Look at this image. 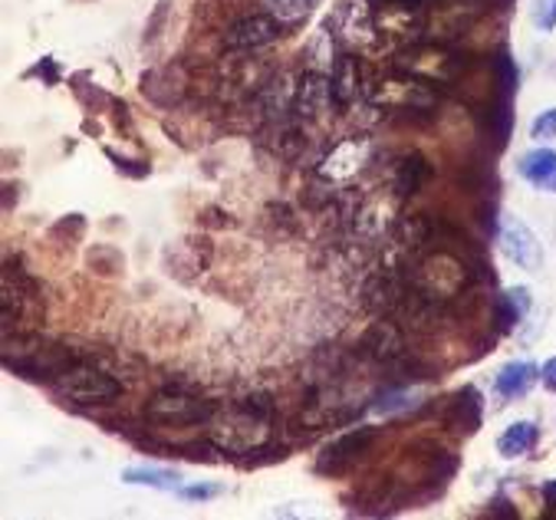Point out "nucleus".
Returning <instances> with one entry per match:
<instances>
[{
	"label": "nucleus",
	"mask_w": 556,
	"mask_h": 520,
	"mask_svg": "<svg viewBox=\"0 0 556 520\" xmlns=\"http://www.w3.org/2000/svg\"><path fill=\"white\" fill-rule=\"evenodd\" d=\"M372 439H376L372 429H356V432L340 435L332 445H326V452L319 455V465H316V468H319L323 474H340V471L353 468V465L369 452Z\"/></svg>",
	"instance_id": "4468645a"
},
{
	"label": "nucleus",
	"mask_w": 556,
	"mask_h": 520,
	"mask_svg": "<svg viewBox=\"0 0 556 520\" xmlns=\"http://www.w3.org/2000/svg\"><path fill=\"white\" fill-rule=\"evenodd\" d=\"M395 198L399 194L392 191V194H372V198L359 201V207L350 215L353 218V231H356L359 241L376 244V241L389 238L399 228V221H395Z\"/></svg>",
	"instance_id": "1a4fd4ad"
},
{
	"label": "nucleus",
	"mask_w": 556,
	"mask_h": 520,
	"mask_svg": "<svg viewBox=\"0 0 556 520\" xmlns=\"http://www.w3.org/2000/svg\"><path fill=\"white\" fill-rule=\"evenodd\" d=\"M543 385H546L549 392H556V356L543 363Z\"/></svg>",
	"instance_id": "cd10ccee"
},
{
	"label": "nucleus",
	"mask_w": 556,
	"mask_h": 520,
	"mask_svg": "<svg viewBox=\"0 0 556 520\" xmlns=\"http://www.w3.org/2000/svg\"><path fill=\"white\" fill-rule=\"evenodd\" d=\"M123 481L155 487V491H181V478L175 471H165V468H126Z\"/></svg>",
	"instance_id": "5701e85b"
},
{
	"label": "nucleus",
	"mask_w": 556,
	"mask_h": 520,
	"mask_svg": "<svg viewBox=\"0 0 556 520\" xmlns=\"http://www.w3.org/2000/svg\"><path fill=\"white\" fill-rule=\"evenodd\" d=\"M332 92H337L340 106H350V102H356L363 96V63L359 56H340L337 63H332Z\"/></svg>",
	"instance_id": "dca6fc26"
},
{
	"label": "nucleus",
	"mask_w": 556,
	"mask_h": 520,
	"mask_svg": "<svg viewBox=\"0 0 556 520\" xmlns=\"http://www.w3.org/2000/svg\"><path fill=\"white\" fill-rule=\"evenodd\" d=\"M501 248H504V254H507L517 267H523V270H540V264H543V248H540L536 234H533L520 218H507V221H504Z\"/></svg>",
	"instance_id": "2eb2a0df"
},
{
	"label": "nucleus",
	"mask_w": 556,
	"mask_h": 520,
	"mask_svg": "<svg viewBox=\"0 0 556 520\" xmlns=\"http://www.w3.org/2000/svg\"><path fill=\"white\" fill-rule=\"evenodd\" d=\"M261 4L283 27H296V24H303L323 4V0H261Z\"/></svg>",
	"instance_id": "412c9836"
},
{
	"label": "nucleus",
	"mask_w": 556,
	"mask_h": 520,
	"mask_svg": "<svg viewBox=\"0 0 556 520\" xmlns=\"http://www.w3.org/2000/svg\"><path fill=\"white\" fill-rule=\"evenodd\" d=\"M536 445V426L533 422H514L501 439H497V452L504 458H523L530 455Z\"/></svg>",
	"instance_id": "4be33fe9"
},
{
	"label": "nucleus",
	"mask_w": 556,
	"mask_h": 520,
	"mask_svg": "<svg viewBox=\"0 0 556 520\" xmlns=\"http://www.w3.org/2000/svg\"><path fill=\"white\" fill-rule=\"evenodd\" d=\"M448 426L465 432V435H475L478 426H481V398L475 389H462L452 405H448Z\"/></svg>",
	"instance_id": "aec40b11"
},
{
	"label": "nucleus",
	"mask_w": 556,
	"mask_h": 520,
	"mask_svg": "<svg viewBox=\"0 0 556 520\" xmlns=\"http://www.w3.org/2000/svg\"><path fill=\"white\" fill-rule=\"evenodd\" d=\"M359 353L379 366H395L402 356H408V346H405V333L399 324H392L389 317H382L379 324H372L366 330V337L359 340Z\"/></svg>",
	"instance_id": "f8f14e48"
},
{
	"label": "nucleus",
	"mask_w": 556,
	"mask_h": 520,
	"mask_svg": "<svg viewBox=\"0 0 556 520\" xmlns=\"http://www.w3.org/2000/svg\"><path fill=\"white\" fill-rule=\"evenodd\" d=\"M504 300L517 309V317H520V320L527 317V309H530V290H527V287H514V290H507V293H504Z\"/></svg>",
	"instance_id": "a878e982"
},
{
	"label": "nucleus",
	"mask_w": 556,
	"mask_h": 520,
	"mask_svg": "<svg viewBox=\"0 0 556 520\" xmlns=\"http://www.w3.org/2000/svg\"><path fill=\"white\" fill-rule=\"evenodd\" d=\"M372 102L382 110H392V113H428L438 106V92L431 83L412 76V73H402L395 69L392 76L379 79L372 89H369Z\"/></svg>",
	"instance_id": "20e7f679"
},
{
	"label": "nucleus",
	"mask_w": 556,
	"mask_h": 520,
	"mask_svg": "<svg viewBox=\"0 0 556 520\" xmlns=\"http://www.w3.org/2000/svg\"><path fill=\"white\" fill-rule=\"evenodd\" d=\"M458 56L452 50H444V47H412L399 56V69L402 73H412L431 86L438 83H452L458 76Z\"/></svg>",
	"instance_id": "6e6552de"
},
{
	"label": "nucleus",
	"mask_w": 556,
	"mask_h": 520,
	"mask_svg": "<svg viewBox=\"0 0 556 520\" xmlns=\"http://www.w3.org/2000/svg\"><path fill=\"white\" fill-rule=\"evenodd\" d=\"M405 293H408V277H402L395 267H379L363 283V303L379 317H392Z\"/></svg>",
	"instance_id": "9d476101"
},
{
	"label": "nucleus",
	"mask_w": 556,
	"mask_h": 520,
	"mask_svg": "<svg viewBox=\"0 0 556 520\" xmlns=\"http://www.w3.org/2000/svg\"><path fill=\"white\" fill-rule=\"evenodd\" d=\"M543 497H546L549 507H556V481H546V484H543Z\"/></svg>",
	"instance_id": "c756f323"
},
{
	"label": "nucleus",
	"mask_w": 556,
	"mask_h": 520,
	"mask_svg": "<svg viewBox=\"0 0 556 520\" xmlns=\"http://www.w3.org/2000/svg\"><path fill=\"white\" fill-rule=\"evenodd\" d=\"M220 491H225L220 484H191V487H181V497H188V500H211Z\"/></svg>",
	"instance_id": "bb28decb"
},
{
	"label": "nucleus",
	"mask_w": 556,
	"mask_h": 520,
	"mask_svg": "<svg viewBox=\"0 0 556 520\" xmlns=\"http://www.w3.org/2000/svg\"><path fill=\"white\" fill-rule=\"evenodd\" d=\"M533 21L543 30L556 27V0H533Z\"/></svg>",
	"instance_id": "393cba45"
},
{
	"label": "nucleus",
	"mask_w": 556,
	"mask_h": 520,
	"mask_svg": "<svg viewBox=\"0 0 556 520\" xmlns=\"http://www.w3.org/2000/svg\"><path fill=\"white\" fill-rule=\"evenodd\" d=\"M337 102L340 99H337V92H332V79L316 73V69H309V73H303V79H300V86L293 92V113L300 119H306V123H316L332 106H337Z\"/></svg>",
	"instance_id": "9b49d317"
},
{
	"label": "nucleus",
	"mask_w": 556,
	"mask_h": 520,
	"mask_svg": "<svg viewBox=\"0 0 556 520\" xmlns=\"http://www.w3.org/2000/svg\"><path fill=\"white\" fill-rule=\"evenodd\" d=\"M468 277H471L468 274V264L455 251H448L444 244H434L431 241L425 251L415 254V267L408 274V283L415 290H421L425 296L438 300V303H448V300H455V296L465 293Z\"/></svg>",
	"instance_id": "f03ea898"
},
{
	"label": "nucleus",
	"mask_w": 556,
	"mask_h": 520,
	"mask_svg": "<svg viewBox=\"0 0 556 520\" xmlns=\"http://www.w3.org/2000/svg\"><path fill=\"white\" fill-rule=\"evenodd\" d=\"M389 11H418L425 0H386Z\"/></svg>",
	"instance_id": "c85d7f7f"
},
{
	"label": "nucleus",
	"mask_w": 556,
	"mask_h": 520,
	"mask_svg": "<svg viewBox=\"0 0 556 520\" xmlns=\"http://www.w3.org/2000/svg\"><path fill=\"white\" fill-rule=\"evenodd\" d=\"M533 382H536V366L533 363H527V359H517V363H507L501 372H497V395L501 398H523L530 389H533Z\"/></svg>",
	"instance_id": "6ab92c4d"
},
{
	"label": "nucleus",
	"mask_w": 556,
	"mask_h": 520,
	"mask_svg": "<svg viewBox=\"0 0 556 520\" xmlns=\"http://www.w3.org/2000/svg\"><path fill=\"white\" fill-rule=\"evenodd\" d=\"M517 172L533 185V188H543V191H553L556 194V152L553 149H530Z\"/></svg>",
	"instance_id": "f3484780"
},
{
	"label": "nucleus",
	"mask_w": 556,
	"mask_h": 520,
	"mask_svg": "<svg viewBox=\"0 0 556 520\" xmlns=\"http://www.w3.org/2000/svg\"><path fill=\"white\" fill-rule=\"evenodd\" d=\"M369 162H372V142L366 136H350L323 155V162L316 165V175L329 185H343V181H353Z\"/></svg>",
	"instance_id": "0eeeda50"
},
{
	"label": "nucleus",
	"mask_w": 556,
	"mask_h": 520,
	"mask_svg": "<svg viewBox=\"0 0 556 520\" xmlns=\"http://www.w3.org/2000/svg\"><path fill=\"white\" fill-rule=\"evenodd\" d=\"M56 389L66 402L73 405H83V408H92V405H109L123 395V382L116 376H109L96 366H86V363H73L60 379H56Z\"/></svg>",
	"instance_id": "39448f33"
},
{
	"label": "nucleus",
	"mask_w": 556,
	"mask_h": 520,
	"mask_svg": "<svg viewBox=\"0 0 556 520\" xmlns=\"http://www.w3.org/2000/svg\"><path fill=\"white\" fill-rule=\"evenodd\" d=\"M214 402L198 398L185 389H162L149 398L146 405V419L165 429H185V426H207L214 419Z\"/></svg>",
	"instance_id": "7ed1b4c3"
},
{
	"label": "nucleus",
	"mask_w": 556,
	"mask_h": 520,
	"mask_svg": "<svg viewBox=\"0 0 556 520\" xmlns=\"http://www.w3.org/2000/svg\"><path fill=\"white\" fill-rule=\"evenodd\" d=\"M274 432V402L267 395H248L225 411H214L207 422V442L228 455H251L270 442Z\"/></svg>",
	"instance_id": "f257e3e1"
},
{
	"label": "nucleus",
	"mask_w": 556,
	"mask_h": 520,
	"mask_svg": "<svg viewBox=\"0 0 556 520\" xmlns=\"http://www.w3.org/2000/svg\"><path fill=\"white\" fill-rule=\"evenodd\" d=\"M326 30H332L329 37L350 50H372L379 43V21L366 0H340L326 21Z\"/></svg>",
	"instance_id": "423d86ee"
},
{
	"label": "nucleus",
	"mask_w": 556,
	"mask_h": 520,
	"mask_svg": "<svg viewBox=\"0 0 556 520\" xmlns=\"http://www.w3.org/2000/svg\"><path fill=\"white\" fill-rule=\"evenodd\" d=\"M530 139H536V142L556 139V110H546L530 123Z\"/></svg>",
	"instance_id": "b1692460"
},
{
	"label": "nucleus",
	"mask_w": 556,
	"mask_h": 520,
	"mask_svg": "<svg viewBox=\"0 0 556 520\" xmlns=\"http://www.w3.org/2000/svg\"><path fill=\"white\" fill-rule=\"evenodd\" d=\"M428 175H431V168H428V162L421 155H415V152L402 155L395 162V172H392V191L399 198H412V194H418L425 188Z\"/></svg>",
	"instance_id": "a211bd4d"
},
{
	"label": "nucleus",
	"mask_w": 556,
	"mask_h": 520,
	"mask_svg": "<svg viewBox=\"0 0 556 520\" xmlns=\"http://www.w3.org/2000/svg\"><path fill=\"white\" fill-rule=\"evenodd\" d=\"M283 30L287 27L280 21H274L267 11L264 14H251V17L235 21L225 30V47H231V50H257V47H267V43L280 40Z\"/></svg>",
	"instance_id": "ddd939ff"
}]
</instances>
